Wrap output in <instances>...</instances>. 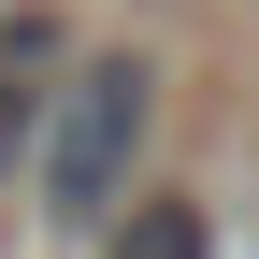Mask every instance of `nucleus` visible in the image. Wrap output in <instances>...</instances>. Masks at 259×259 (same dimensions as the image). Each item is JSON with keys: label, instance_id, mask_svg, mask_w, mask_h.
Here are the masks:
<instances>
[{"label": "nucleus", "instance_id": "obj_1", "mask_svg": "<svg viewBox=\"0 0 259 259\" xmlns=\"http://www.w3.org/2000/svg\"><path fill=\"white\" fill-rule=\"evenodd\" d=\"M144 115H158V72L144 58H72L58 72V101H44V202H58V231L72 216H115V187H130V158H144Z\"/></svg>", "mask_w": 259, "mask_h": 259}, {"label": "nucleus", "instance_id": "obj_2", "mask_svg": "<svg viewBox=\"0 0 259 259\" xmlns=\"http://www.w3.org/2000/svg\"><path fill=\"white\" fill-rule=\"evenodd\" d=\"M58 72H72V29L58 15H0V187H15V158L44 144V101H58Z\"/></svg>", "mask_w": 259, "mask_h": 259}, {"label": "nucleus", "instance_id": "obj_3", "mask_svg": "<svg viewBox=\"0 0 259 259\" xmlns=\"http://www.w3.org/2000/svg\"><path fill=\"white\" fill-rule=\"evenodd\" d=\"M101 259H216V216L187 202V187H158V202H115Z\"/></svg>", "mask_w": 259, "mask_h": 259}]
</instances>
